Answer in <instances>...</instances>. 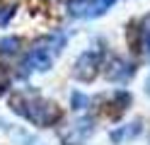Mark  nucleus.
<instances>
[{
    "mask_svg": "<svg viewBox=\"0 0 150 145\" xmlns=\"http://www.w3.org/2000/svg\"><path fill=\"white\" fill-rule=\"evenodd\" d=\"M61 39H46L44 44H36L27 56V70H49L53 56L61 51Z\"/></svg>",
    "mask_w": 150,
    "mask_h": 145,
    "instance_id": "1",
    "label": "nucleus"
},
{
    "mask_svg": "<svg viewBox=\"0 0 150 145\" xmlns=\"http://www.w3.org/2000/svg\"><path fill=\"white\" fill-rule=\"evenodd\" d=\"M20 114H24L29 121L34 123H41V126H51L53 121L61 119V111L56 109V104L49 102H34V104H22V106H15Z\"/></svg>",
    "mask_w": 150,
    "mask_h": 145,
    "instance_id": "2",
    "label": "nucleus"
},
{
    "mask_svg": "<svg viewBox=\"0 0 150 145\" xmlns=\"http://www.w3.org/2000/svg\"><path fill=\"white\" fill-rule=\"evenodd\" d=\"M116 0H73V15H80V17H97L102 12H107V10L114 5Z\"/></svg>",
    "mask_w": 150,
    "mask_h": 145,
    "instance_id": "3",
    "label": "nucleus"
},
{
    "mask_svg": "<svg viewBox=\"0 0 150 145\" xmlns=\"http://www.w3.org/2000/svg\"><path fill=\"white\" fill-rule=\"evenodd\" d=\"M99 68V56L97 53H82L78 58V77H82V80H90V77H95Z\"/></svg>",
    "mask_w": 150,
    "mask_h": 145,
    "instance_id": "4",
    "label": "nucleus"
},
{
    "mask_svg": "<svg viewBox=\"0 0 150 145\" xmlns=\"http://www.w3.org/2000/svg\"><path fill=\"white\" fill-rule=\"evenodd\" d=\"M17 48H20V39L17 36H7L0 41V53H5V56H15Z\"/></svg>",
    "mask_w": 150,
    "mask_h": 145,
    "instance_id": "5",
    "label": "nucleus"
},
{
    "mask_svg": "<svg viewBox=\"0 0 150 145\" xmlns=\"http://www.w3.org/2000/svg\"><path fill=\"white\" fill-rule=\"evenodd\" d=\"M143 41H145V48L150 51V15L143 19Z\"/></svg>",
    "mask_w": 150,
    "mask_h": 145,
    "instance_id": "6",
    "label": "nucleus"
},
{
    "mask_svg": "<svg viewBox=\"0 0 150 145\" xmlns=\"http://www.w3.org/2000/svg\"><path fill=\"white\" fill-rule=\"evenodd\" d=\"M12 12H15V10H12V7H0V24H5V22H7V19H10V17H12Z\"/></svg>",
    "mask_w": 150,
    "mask_h": 145,
    "instance_id": "7",
    "label": "nucleus"
},
{
    "mask_svg": "<svg viewBox=\"0 0 150 145\" xmlns=\"http://www.w3.org/2000/svg\"><path fill=\"white\" fill-rule=\"evenodd\" d=\"M148 92H150V80H148Z\"/></svg>",
    "mask_w": 150,
    "mask_h": 145,
    "instance_id": "8",
    "label": "nucleus"
}]
</instances>
